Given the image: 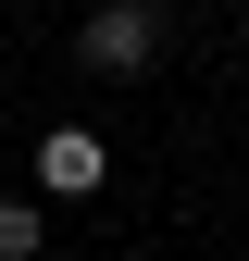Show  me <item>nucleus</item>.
I'll use <instances>...</instances> for the list:
<instances>
[{
  "mask_svg": "<svg viewBox=\"0 0 249 261\" xmlns=\"http://www.w3.org/2000/svg\"><path fill=\"white\" fill-rule=\"evenodd\" d=\"M150 38H162V13H150V0H100V13L75 25V62H87V75H137Z\"/></svg>",
  "mask_w": 249,
  "mask_h": 261,
  "instance_id": "nucleus-1",
  "label": "nucleus"
},
{
  "mask_svg": "<svg viewBox=\"0 0 249 261\" xmlns=\"http://www.w3.org/2000/svg\"><path fill=\"white\" fill-rule=\"evenodd\" d=\"M100 174H112V149L87 137V124H50V137H38V187H50V199H87Z\"/></svg>",
  "mask_w": 249,
  "mask_h": 261,
  "instance_id": "nucleus-2",
  "label": "nucleus"
},
{
  "mask_svg": "<svg viewBox=\"0 0 249 261\" xmlns=\"http://www.w3.org/2000/svg\"><path fill=\"white\" fill-rule=\"evenodd\" d=\"M50 249V224H38V199H0V261H38Z\"/></svg>",
  "mask_w": 249,
  "mask_h": 261,
  "instance_id": "nucleus-3",
  "label": "nucleus"
}]
</instances>
